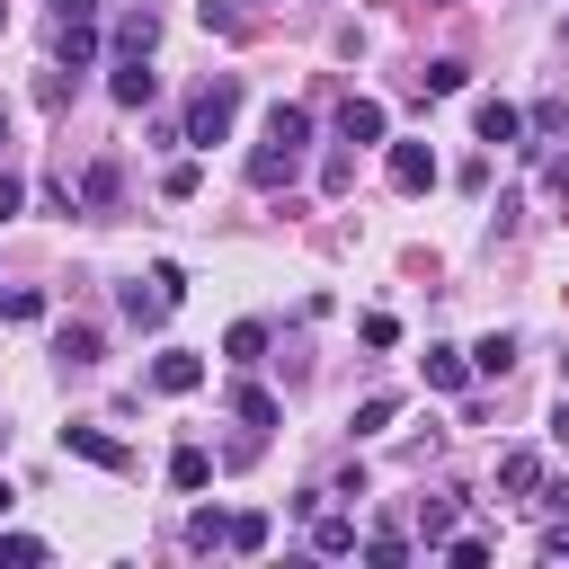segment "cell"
Instances as JSON below:
<instances>
[{"instance_id": "cell-1", "label": "cell", "mask_w": 569, "mask_h": 569, "mask_svg": "<svg viewBox=\"0 0 569 569\" xmlns=\"http://www.w3.org/2000/svg\"><path fill=\"white\" fill-rule=\"evenodd\" d=\"M302 151H311V107L276 98V107H267V142L249 151V187H293Z\"/></svg>"}, {"instance_id": "cell-2", "label": "cell", "mask_w": 569, "mask_h": 569, "mask_svg": "<svg viewBox=\"0 0 569 569\" xmlns=\"http://www.w3.org/2000/svg\"><path fill=\"white\" fill-rule=\"evenodd\" d=\"M231 116H240V80L222 71V80H204V89L187 98V124H178V142H204V151H213V142L231 133Z\"/></svg>"}, {"instance_id": "cell-3", "label": "cell", "mask_w": 569, "mask_h": 569, "mask_svg": "<svg viewBox=\"0 0 569 569\" xmlns=\"http://www.w3.org/2000/svg\"><path fill=\"white\" fill-rule=\"evenodd\" d=\"M151 391H169V400L204 391V356H196V347H160V356H151Z\"/></svg>"}, {"instance_id": "cell-4", "label": "cell", "mask_w": 569, "mask_h": 569, "mask_svg": "<svg viewBox=\"0 0 569 569\" xmlns=\"http://www.w3.org/2000/svg\"><path fill=\"white\" fill-rule=\"evenodd\" d=\"M62 453H80V462H98V471H133V445L107 436V427H62Z\"/></svg>"}, {"instance_id": "cell-5", "label": "cell", "mask_w": 569, "mask_h": 569, "mask_svg": "<svg viewBox=\"0 0 569 569\" xmlns=\"http://www.w3.org/2000/svg\"><path fill=\"white\" fill-rule=\"evenodd\" d=\"M151 44H160V9H151V0H133V9L116 18V53H133V62H151Z\"/></svg>"}, {"instance_id": "cell-6", "label": "cell", "mask_w": 569, "mask_h": 569, "mask_svg": "<svg viewBox=\"0 0 569 569\" xmlns=\"http://www.w3.org/2000/svg\"><path fill=\"white\" fill-rule=\"evenodd\" d=\"M53 62L89 71V62H98V18H53Z\"/></svg>"}, {"instance_id": "cell-7", "label": "cell", "mask_w": 569, "mask_h": 569, "mask_svg": "<svg viewBox=\"0 0 569 569\" xmlns=\"http://www.w3.org/2000/svg\"><path fill=\"white\" fill-rule=\"evenodd\" d=\"M107 98H116V107H151V98H160V80H151V62H133V53H116V71H107Z\"/></svg>"}, {"instance_id": "cell-8", "label": "cell", "mask_w": 569, "mask_h": 569, "mask_svg": "<svg viewBox=\"0 0 569 569\" xmlns=\"http://www.w3.org/2000/svg\"><path fill=\"white\" fill-rule=\"evenodd\" d=\"M382 133H391L382 98H347V107H338V142H356V151H365V142H382Z\"/></svg>"}, {"instance_id": "cell-9", "label": "cell", "mask_w": 569, "mask_h": 569, "mask_svg": "<svg viewBox=\"0 0 569 569\" xmlns=\"http://www.w3.org/2000/svg\"><path fill=\"white\" fill-rule=\"evenodd\" d=\"M471 124H480V142H489V151H507V142L525 151V116H516L507 98H480V107H471Z\"/></svg>"}, {"instance_id": "cell-10", "label": "cell", "mask_w": 569, "mask_h": 569, "mask_svg": "<svg viewBox=\"0 0 569 569\" xmlns=\"http://www.w3.org/2000/svg\"><path fill=\"white\" fill-rule=\"evenodd\" d=\"M391 187H400V196H427V187H436V151H427V142H391Z\"/></svg>"}, {"instance_id": "cell-11", "label": "cell", "mask_w": 569, "mask_h": 569, "mask_svg": "<svg viewBox=\"0 0 569 569\" xmlns=\"http://www.w3.org/2000/svg\"><path fill=\"white\" fill-rule=\"evenodd\" d=\"M116 302H124V320H133V329H160V320H169V302H178V293H169V284H160V276H151V284H142V276H133V284H124V293H116Z\"/></svg>"}, {"instance_id": "cell-12", "label": "cell", "mask_w": 569, "mask_h": 569, "mask_svg": "<svg viewBox=\"0 0 569 569\" xmlns=\"http://www.w3.org/2000/svg\"><path fill=\"white\" fill-rule=\"evenodd\" d=\"M498 489H507V498H542V453H533V445H507V453H498Z\"/></svg>"}, {"instance_id": "cell-13", "label": "cell", "mask_w": 569, "mask_h": 569, "mask_svg": "<svg viewBox=\"0 0 569 569\" xmlns=\"http://www.w3.org/2000/svg\"><path fill=\"white\" fill-rule=\"evenodd\" d=\"M116 196H124V169L116 160H89L80 169V213H116Z\"/></svg>"}, {"instance_id": "cell-14", "label": "cell", "mask_w": 569, "mask_h": 569, "mask_svg": "<svg viewBox=\"0 0 569 569\" xmlns=\"http://www.w3.org/2000/svg\"><path fill=\"white\" fill-rule=\"evenodd\" d=\"M418 373H427V391H462V382H471V356H462V347H427Z\"/></svg>"}, {"instance_id": "cell-15", "label": "cell", "mask_w": 569, "mask_h": 569, "mask_svg": "<svg viewBox=\"0 0 569 569\" xmlns=\"http://www.w3.org/2000/svg\"><path fill=\"white\" fill-rule=\"evenodd\" d=\"M231 418H240V427H276L284 409H276V391H267V382H231Z\"/></svg>"}, {"instance_id": "cell-16", "label": "cell", "mask_w": 569, "mask_h": 569, "mask_svg": "<svg viewBox=\"0 0 569 569\" xmlns=\"http://www.w3.org/2000/svg\"><path fill=\"white\" fill-rule=\"evenodd\" d=\"M53 356H62L71 373H80V365H98V329H89V320H62V329H53Z\"/></svg>"}, {"instance_id": "cell-17", "label": "cell", "mask_w": 569, "mask_h": 569, "mask_svg": "<svg viewBox=\"0 0 569 569\" xmlns=\"http://www.w3.org/2000/svg\"><path fill=\"white\" fill-rule=\"evenodd\" d=\"M462 80H471V62H462V53H436V62L418 71V89H427V98H453Z\"/></svg>"}, {"instance_id": "cell-18", "label": "cell", "mask_w": 569, "mask_h": 569, "mask_svg": "<svg viewBox=\"0 0 569 569\" xmlns=\"http://www.w3.org/2000/svg\"><path fill=\"white\" fill-rule=\"evenodd\" d=\"M204 480H213V453L204 445H178L169 453V489H204Z\"/></svg>"}, {"instance_id": "cell-19", "label": "cell", "mask_w": 569, "mask_h": 569, "mask_svg": "<svg viewBox=\"0 0 569 569\" xmlns=\"http://www.w3.org/2000/svg\"><path fill=\"white\" fill-rule=\"evenodd\" d=\"M187 551H231V516L196 507V516H187Z\"/></svg>"}, {"instance_id": "cell-20", "label": "cell", "mask_w": 569, "mask_h": 569, "mask_svg": "<svg viewBox=\"0 0 569 569\" xmlns=\"http://www.w3.org/2000/svg\"><path fill=\"white\" fill-rule=\"evenodd\" d=\"M311 551L347 560V551H365V542H356V525H347V516H311Z\"/></svg>"}, {"instance_id": "cell-21", "label": "cell", "mask_w": 569, "mask_h": 569, "mask_svg": "<svg viewBox=\"0 0 569 569\" xmlns=\"http://www.w3.org/2000/svg\"><path fill=\"white\" fill-rule=\"evenodd\" d=\"M222 356H231V365H258V356H267V320H231Z\"/></svg>"}, {"instance_id": "cell-22", "label": "cell", "mask_w": 569, "mask_h": 569, "mask_svg": "<svg viewBox=\"0 0 569 569\" xmlns=\"http://www.w3.org/2000/svg\"><path fill=\"white\" fill-rule=\"evenodd\" d=\"M516 365V329H489L480 347H471V373H507Z\"/></svg>"}, {"instance_id": "cell-23", "label": "cell", "mask_w": 569, "mask_h": 569, "mask_svg": "<svg viewBox=\"0 0 569 569\" xmlns=\"http://www.w3.org/2000/svg\"><path fill=\"white\" fill-rule=\"evenodd\" d=\"M71 80H80V71H71V62H53V71L36 80V107H53V116H62V107H71Z\"/></svg>"}, {"instance_id": "cell-24", "label": "cell", "mask_w": 569, "mask_h": 569, "mask_svg": "<svg viewBox=\"0 0 569 569\" xmlns=\"http://www.w3.org/2000/svg\"><path fill=\"white\" fill-rule=\"evenodd\" d=\"M196 187H204V169H196V160H169V169H160V196H169V204H187Z\"/></svg>"}, {"instance_id": "cell-25", "label": "cell", "mask_w": 569, "mask_h": 569, "mask_svg": "<svg viewBox=\"0 0 569 569\" xmlns=\"http://www.w3.org/2000/svg\"><path fill=\"white\" fill-rule=\"evenodd\" d=\"M267 533H276V525H267L258 507H240V516H231V551H267Z\"/></svg>"}, {"instance_id": "cell-26", "label": "cell", "mask_w": 569, "mask_h": 569, "mask_svg": "<svg viewBox=\"0 0 569 569\" xmlns=\"http://www.w3.org/2000/svg\"><path fill=\"white\" fill-rule=\"evenodd\" d=\"M391 418H400V400H391V391H373V400H365V409H356V436H382V427H391Z\"/></svg>"}, {"instance_id": "cell-27", "label": "cell", "mask_w": 569, "mask_h": 569, "mask_svg": "<svg viewBox=\"0 0 569 569\" xmlns=\"http://www.w3.org/2000/svg\"><path fill=\"white\" fill-rule=\"evenodd\" d=\"M436 551H445V560H453V569H480V560H489V542H480V533H445V542H436Z\"/></svg>"}, {"instance_id": "cell-28", "label": "cell", "mask_w": 569, "mask_h": 569, "mask_svg": "<svg viewBox=\"0 0 569 569\" xmlns=\"http://www.w3.org/2000/svg\"><path fill=\"white\" fill-rule=\"evenodd\" d=\"M36 560H44L36 533H0V569H36Z\"/></svg>"}, {"instance_id": "cell-29", "label": "cell", "mask_w": 569, "mask_h": 569, "mask_svg": "<svg viewBox=\"0 0 569 569\" xmlns=\"http://www.w3.org/2000/svg\"><path fill=\"white\" fill-rule=\"evenodd\" d=\"M418 533L445 542V533H453V498H427V507H418Z\"/></svg>"}, {"instance_id": "cell-30", "label": "cell", "mask_w": 569, "mask_h": 569, "mask_svg": "<svg viewBox=\"0 0 569 569\" xmlns=\"http://www.w3.org/2000/svg\"><path fill=\"white\" fill-rule=\"evenodd\" d=\"M365 560H373V569H400L409 542H400V533H365Z\"/></svg>"}, {"instance_id": "cell-31", "label": "cell", "mask_w": 569, "mask_h": 569, "mask_svg": "<svg viewBox=\"0 0 569 569\" xmlns=\"http://www.w3.org/2000/svg\"><path fill=\"white\" fill-rule=\"evenodd\" d=\"M196 18H204V36H240V9L231 0H196Z\"/></svg>"}, {"instance_id": "cell-32", "label": "cell", "mask_w": 569, "mask_h": 569, "mask_svg": "<svg viewBox=\"0 0 569 569\" xmlns=\"http://www.w3.org/2000/svg\"><path fill=\"white\" fill-rule=\"evenodd\" d=\"M320 187H329V196H347V187H356V160H347V151H329V160H320Z\"/></svg>"}, {"instance_id": "cell-33", "label": "cell", "mask_w": 569, "mask_h": 569, "mask_svg": "<svg viewBox=\"0 0 569 569\" xmlns=\"http://www.w3.org/2000/svg\"><path fill=\"white\" fill-rule=\"evenodd\" d=\"M0 320H44V293H36V284H18V293H9V311H0Z\"/></svg>"}, {"instance_id": "cell-34", "label": "cell", "mask_w": 569, "mask_h": 569, "mask_svg": "<svg viewBox=\"0 0 569 569\" xmlns=\"http://www.w3.org/2000/svg\"><path fill=\"white\" fill-rule=\"evenodd\" d=\"M365 347H400V320L391 311H365Z\"/></svg>"}, {"instance_id": "cell-35", "label": "cell", "mask_w": 569, "mask_h": 569, "mask_svg": "<svg viewBox=\"0 0 569 569\" xmlns=\"http://www.w3.org/2000/svg\"><path fill=\"white\" fill-rule=\"evenodd\" d=\"M18 204H27V178H18V169H0V222H9Z\"/></svg>"}, {"instance_id": "cell-36", "label": "cell", "mask_w": 569, "mask_h": 569, "mask_svg": "<svg viewBox=\"0 0 569 569\" xmlns=\"http://www.w3.org/2000/svg\"><path fill=\"white\" fill-rule=\"evenodd\" d=\"M107 0H53V18H98Z\"/></svg>"}, {"instance_id": "cell-37", "label": "cell", "mask_w": 569, "mask_h": 569, "mask_svg": "<svg viewBox=\"0 0 569 569\" xmlns=\"http://www.w3.org/2000/svg\"><path fill=\"white\" fill-rule=\"evenodd\" d=\"M542 507H551V516H569V480H542Z\"/></svg>"}, {"instance_id": "cell-38", "label": "cell", "mask_w": 569, "mask_h": 569, "mask_svg": "<svg viewBox=\"0 0 569 569\" xmlns=\"http://www.w3.org/2000/svg\"><path fill=\"white\" fill-rule=\"evenodd\" d=\"M542 551H551V560H569V516H560V525L542 533Z\"/></svg>"}, {"instance_id": "cell-39", "label": "cell", "mask_w": 569, "mask_h": 569, "mask_svg": "<svg viewBox=\"0 0 569 569\" xmlns=\"http://www.w3.org/2000/svg\"><path fill=\"white\" fill-rule=\"evenodd\" d=\"M551 436H560V445H569V391H560V409H551Z\"/></svg>"}, {"instance_id": "cell-40", "label": "cell", "mask_w": 569, "mask_h": 569, "mask_svg": "<svg viewBox=\"0 0 569 569\" xmlns=\"http://www.w3.org/2000/svg\"><path fill=\"white\" fill-rule=\"evenodd\" d=\"M542 169H551V187H560V196H569V160H542Z\"/></svg>"}, {"instance_id": "cell-41", "label": "cell", "mask_w": 569, "mask_h": 569, "mask_svg": "<svg viewBox=\"0 0 569 569\" xmlns=\"http://www.w3.org/2000/svg\"><path fill=\"white\" fill-rule=\"evenodd\" d=\"M9 498H18V489H9V480H0V516H9Z\"/></svg>"}, {"instance_id": "cell-42", "label": "cell", "mask_w": 569, "mask_h": 569, "mask_svg": "<svg viewBox=\"0 0 569 569\" xmlns=\"http://www.w3.org/2000/svg\"><path fill=\"white\" fill-rule=\"evenodd\" d=\"M560 391H569V356H560Z\"/></svg>"}, {"instance_id": "cell-43", "label": "cell", "mask_w": 569, "mask_h": 569, "mask_svg": "<svg viewBox=\"0 0 569 569\" xmlns=\"http://www.w3.org/2000/svg\"><path fill=\"white\" fill-rule=\"evenodd\" d=\"M0 36H9V0H0Z\"/></svg>"}, {"instance_id": "cell-44", "label": "cell", "mask_w": 569, "mask_h": 569, "mask_svg": "<svg viewBox=\"0 0 569 569\" xmlns=\"http://www.w3.org/2000/svg\"><path fill=\"white\" fill-rule=\"evenodd\" d=\"M0 142H9V107H0Z\"/></svg>"}, {"instance_id": "cell-45", "label": "cell", "mask_w": 569, "mask_h": 569, "mask_svg": "<svg viewBox=\"0 0 569 569\" xmlns=\"http://www.w3.org/2000/svg\"><path fill=\"white\" fill-rule=\"evenodd\" d=\"M436 9H445V0H436Z\"/></svg>"}]
</instances>
